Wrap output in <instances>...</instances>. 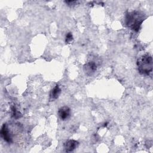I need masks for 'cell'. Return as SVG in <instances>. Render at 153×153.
<instances>
[{
    "label": "cell",
    "instance_id": "1",
    "mask_svg": "<svg viewBox=\"0 0 153 153\" xmlns=\"http://www.w3.org/2000/svg\"><path fill=\"white\" fill-rule=\"evenodd\" d=\"M145 20V15L139 11L128 12L126 16V24L130 29L137 32Z\"/></svg>",
    "mask_w": 153,
    "mask_h": 153
},
{
    "label": "cell",
    "instance_id": "2",
    "mask_svg": "<svg viewBox=\"0 0 153 153\" xmlns=\"http://www.w3.org/2000/svg\"><path fill=\"white\" fill-rule=\"evenodd\" d=\"M137 66L139 72L144 75H149L152 72V57L146 54L137 60Z\"/></svg>",
    "mask_w": 153,
    "mask_h": 153
},
{
    "label": "cell",
    "instance_id": "3",
    "mask_svg": "<svg viewBox=\"0 0 153 153\" xmlns=\"http://www.w3.org/2000/svg\"><path fill=\"white\" fill-rule=\"evenodd\" d=\"M97 70L96 64L92 61L87 62L84 65V71L85 74L88 76L92 75Z\"/></svg>",
    "mask_w": 153,
    "mask_h": 153
},
{
    "label": "cell",
    "instance_id": "4",
    "mask_svg": "<svg viewBox=\"0 0 153 153\" xmlns=\"http://www.w3.org/2000/svg\"><path fill=\"white\" fill-rule=\"evenodd\" d=\"M71 109L67 106H64L60 108L58 110V115L62 120H66L71 116Z\"/></svg>",
    "mask_w": 153,
    "mask_h": 153
},
{
    "label": "cell",
    "instance_id": "5",
    "mask_svg": "<svg viewBox=\"0 0 153 153\" xmlns=\"http://www.w3.org/2000/svg\"><path fill=\"white\" fill-rule=\"evenodd\" d=\"M0 134H1V137L4 139V140H5V142H7L8 143L12 142V138L11 137L9 130H8L5 124H4L2 125L1 129Z\"/></svg>",
    "mask_w": 153,
    "mask_h": 153
},
{
    "label": "cell",
    "instance_id": "6",
    "mask_svg": "<svg viewBox=\"0 0 153 153\" xmlns=\"http://www.w3.org/2000/svg\"><path fill=\"white\" fill-rule=\"evenodd\" d=\"M79 143L75 140H69L64 144L66 152H72L78 146Z\"/></svg>",
    "mask_w": 153,
    "mask_h": 153
},
{
    "label": "cell",
    "instance_id": "7",
    "mask_svg": "<svg viewBox=\"0 0 153 153\" xmlns=\"http://www.w3.org/2000/svg\"><path fill=\"white\" fill-rule=\"evenodd\" d=\"M61 93V89L58 85H56L50 91V101H54L56 100Z\"/></svg>",
    "mask_w": 153,
    "mask_h": 153
},
{
    "label": "cell",
    "instance_id": "8",
    "mask_svg": "<svg viewBox=\"0 0 153 153\" xmlns=\"http://www.w3.org/2000/svg\"><path fill=\"white\" fill-rule=\"evenodd\" d=\"M73 41V35L71 32H69L66 34V38H65V42L67 44H70L72 41Z\"/></svg>",
    "mask_w": 153,
    "mask_h": 153
},
{
    "label": "cell",
    "instance_id": "9",
    "mask_svg": "<svg viewBox=\"0 0 153 153\" xmlns=\"http://www.w3.org/2000/svg\"><path fill=\"white\" fill-rule=\"evenodd\" d=\"M12 111H13V115L14 116V117L17 118H19L21 117V114L20 112H19L14 107H13L12 108Z\"/></svg>",
    "mask_w": 153,
    "mask_h": 153
},
{
    "label": "cell",
    "instance_id": "10",
    "mask_svg": "<svg viewBox=\"0 0 153 153\" xmlns=\"http://www.w3.org/2000/svg\"><path fill=\"white\" fill-rule=\"evenodd\" d=\"M65 2L66 4H68V5L69 6H73V5H76L79 2V1H65Z\"/></svg>",
    "mask_w": 153,
    "mask_h": 153
}]
</instances>
